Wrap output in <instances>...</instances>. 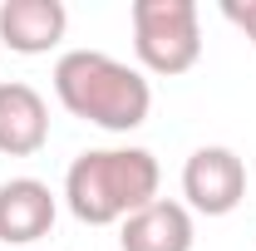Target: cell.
<instances>
[{
  "label": "cell",
  "mask_w": 256,
  "mask_h": 251,
  "mask_svg": "<svg viewBox=\"0 0 256 251\" xmlns=\"http://www.w3.org/2000/svg\"><path fill=\"white\" fill-rule=\"evenodd\" d=\"M54 94H60V104L74 118L104 128V133H133L153 108L148 79L133 64L114 60L104 50H69V54H60Z\"/></svg>",
  "instance_id": "obj_1"
},
{
  "label": "cell",
  "mask_w": 256,
  "mask_h": 251,
  "mask_svg": "<svg viewBox=\"0 0 256 251\" xmlns=\"http://www.w3.org/2000/svg\"><path fill=\"white\" fill-rule=\"evenodd\" d=\"M158 182L162 168L148 148H89L64 172V202L79 222L108 226L158 202Z\"/></svg>",
  "instance_id": "obj_2"
},
{
  "label": "cell",
  "mask_w": 256,
  "mask_h": 251,
  "mask_svg": "<svg viewBox=\"0 0 256 251\" xmlns=\"http://www.w3.org/2000/svg\"><path fill=\"white\" fill-rule=\"evenodd\" d=\"M133 50L153 74H188L202 54L192 0H133Z\"/></svg>",
  "instance_id": "obj_3"
},
{
  "label": "cell",
  "mask_w": 256,
  "mask_h": 251,
  "mask_svg": "<svg viewBox=\"0 0 256 251\" xmlns=\"http://www.w3.org/2000/svg\"><path fill=\"white\" fill-rule=\"evenodd\" d=\"M182 197L202 217H226L246 197V162L222 143L197 148L188 158V168H182Z\"/></svg>",
  "instance_id": "obj_4"
},
{
  "label": "cell",
  "mask_w": 256,
  "mask_h": 251,
  "mask_svg": "<svg viewBox=\"0 0 256 251\" xmlns=\"http://www.w3.org/2000/svg\"><path fill=\"white\" fill-rule=\"evenodd\" d=\"M60 217V202L50 182L40 178H10L0 182V242L15 251H30L40 236H50V226Z\"/></svg>",
  "instance_id": "obj_5"
},
{
  "label": "cell",
  "mask_w": 256,
  "mask_h": 251,
  "mask_svg": "<svg viewBox=\"0 0 256 251\" xmlns=\"http://www.w3.org/2000/svg\"><path fill=\"white\" fill-rule=\"evenodd\" d=\"M50 143V104L40 89L5 79L0 84V153L30 158Z\"/></svg>",
  "instance_id": "obj_6"
},
{
  "label": "cell",
  "mask_w": 256,
  "mask_h": 251,
  "mask_svg": "<svg viewBox=\"0 0 256 251\" xmlns=\"http://www.w3.org/2000/svg\"><path fill=\"white\" fill-rule=\"evenodd\" d=\"M69 30L60 0H5L0 5V44L15 54H50Z\"/></svg>",
  "instance_id": "obj_7"
},
{
  "label": "cell",
  "mask_w": 256,
  "mask_h": 251,
  "mask_svg": "<svg viewBox=\"0 0 256 251\" xmlns=\"http://www.w3.org/2000/svg\"><path fill=\"white\" fill-rule=\"evenodd\" d=\"M118 246L124 251H192V212L182 202L158 197L124 222Z\"/></svg>",
  "instance_id": "obj_8"
},
{
  "label": "cell",
  "mask_w": 256,
  "mask_h": 251,
  "mask_svg": "<svg viewBox=\"0 0 256 251\" xmlns=\"http://www.w3.org/2000/svg\"><path fill=\"white\" fill-rule=\"evenodd\" d=\"M222 15L256 44V0H222Z\"/></svg>",
  "instance_id": "obj_9"
},
{
  "label": "cell",
  "mask_w": 256,
  "mask_h": 251,
  "mask_svg": "<svg viewBox=\"0 0 256 251\" xmlns=\"http://www.w3.org/2000/svg\"><path fill=\"white\" fill-rule=\"evenodd\" d=\"M30 251H40V246H30Z\"/></svg>",
  "instance_id": "obj_10"
}]
</instances>
